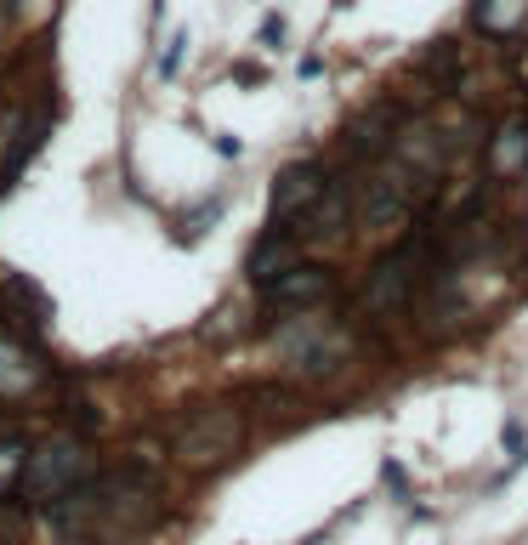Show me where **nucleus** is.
Segmentation results:
<instances>
[{"mask_svg": "<svg viewBox=\"0 0 528 545\" xmlns=\"http://www.w3.org/2000/svg\"><path fill=\"white\" fill-rule=\"evenodd\" d=\"M330 188V171L318 159H290L279 176H273V199H267V222L279 228H301V216L313 211Z\"/></svg>", "mask_w": 528, "mask_h": 545, "instance_id": "0eeeda50", "label": "nucleus"}, {"mask_svg": "<svg viewBox=\"0 0 528 545\" xmlns=\"http://www.w3.org/2000/svg\"><path fill=\"white\" fill-rule=\"evenodd\" d=\"M460 69V52H455V40H432L421 52V74H438V80H455Z\"/></svg>", "mask_w": 528, "mask_h": 545, "instance_id": "dca6fc26", "label": "nucleus"}, {"mask_svg": "<svg viewBox=\"0 0 528 545\" xmlns=\"http://www.w3.org/2000/svg\"><path fill=\"white\" fill-rule=\"evenodd\" d=\"M352 205H358V188H352L347 176H330V188H324V199H318L313 211L301 216V245H335L341 233H347V216Z\"/></svg>", "mask_w": 528, "mask_h": 545, "instance_id": "9d476101", "label": "nucleus"}, {"mask_svg": "<svg viewBox=\"0 0 528 545\" xmlns=\"http://www.w3.org/2000/svg\"><path fill=\"white\" fill-rule=\"evenodd\" d=\"M432 262H438V233H432V216H421V222L364 273V307H370L375 318H398L409 301L421 296L426 267Z\"/></svg>", "mask_w": 528, "mask_h": 545, "instance_id": "f03ea898", "label": "nucleus"}, {"mask_svg": "<svg viewBox=\"0 0 528 545\" xmlns=\"http://www.w3.org/2000/svg\"><path fill=\"white\" fill-rule=\"evenodd\" d=\"M301 233L296 228H279V222H267L262 233H256V245H250V256H245V279L262 290V284H273L279 273H290V267L301 262Z\"/></svg>", "mask_w": 528, "mask_h": 545, "instance_id": "1a4fd4ad", "label": "nucleus"}, {"mask_svg": "<svg viewBox=\"0 0 528 545\" xmlns=\"http://www.w3.org/2000/svg\"><path fill=\"white\" fill-rule=\"evenodd\" d=\"M46 381V358L18 335H0V398H29Z\"/></svg>", "mask_w": 528, "mask_h": 545, "instance_id": "9b49d317", "label": "nucleus"}, {"mask_svg": "<svg viewBox=\"0 0 528 545\" xmlns=\"http://www.w3.org/2000/svg\"><path fill=\"white\" fill-rule=\"evenodd\" d=\"M330 296H335V267H324V262H296L290 273H279L273 284H262V307L273 318L318 313Z\"/></svg>", "mask_w": 528, "mask_h": 545, "instance_id": "423d86ee", "label": "nucleus"}, {"mask_svg": "<svg viewBox=\"0 0 528 545\" xmlns=\"http://www.w3.org/2000/svg\"><path fill=\"white\" fill-rule=\"evenodd\" d=\"M222 211H228V199H205V205H199V211L176 216V228H182V239H199V233L211 228V222H222Z\"/></svg>", "mask_w": 528, "mask_h": 545, "instance_id": "f3484780", "label": "nucleus"}, {"mask_svg": "<svg viewBox=\"0 0 528 545\" xmlns=\"http://www.w3.org/2000/svg\"><path fill=\"white\" fill-rule=\"evenodd\" d=\"M23 460H29V426L0 421V472H12V466L23 472Z\"/></svg>", "mask_w": 528, "mask_h": 545, "instance_id": "2eb2a0df", "label": "nucleus"}, {"mask_svg": "<svg viewBox=\"0 0 528 545\" xmlns=\"http://www.w3.org/2000/svg\"><path fill=\"white\" fill-rule=\"evenodd\" d=\"M489 176L506 182V176H528V108L506 114L489 137Z\"/></svg>", "mask_w": 528, "mask_h": 545, "instance_id": "f8f14e48", "label": "nucleus"}, {"mask_svg": "<svg viewBox=\"0 0 528 545\" xmlns=\"http://www.w3.org/2000/svg\"><path fill=\"white\" fill-rule=\"evenodd\" d=\"M528 23V0H472V29L483 40H517Z\"/></svg>", "mask_w": 528, "mask_h": 545, "instance_id": "ddd939ff", "label": "nucleus"}, {"mask_svg": "<svg viewBox=\"0 0 528 545\" xmlns=\"http://www.w3.org/2000/svg\"><path fill=\"white\" fill-rule=\"evenodd\" d=\"M398 125H404V108L392 103V97H381L375 108H364L358 120L347 125V159H358V165H375V159L392 154V142H398Z\"/></svg>", "mask_w": 528, "mask_h": 545, "instance_id": "6e6552de", "label": "nucleus"}, {"mask_svg": "<svg viewBox=\"0 0 528 545\" xmlns=\"http://www.w3.org/2000/svg\"><path fill=\"white\" fill-rule=\"evenodd\" d=\"M279 352H284V364H290V375H301V381H330V375L347 370L352 330H341L330 318L301 313V318H290V330L279 335Z\"/></svg>", "mask_w": 528, "mask_h": 545, "instance_id": "20e7f679", "label": "nucleus"}, {"mask_svg": "<svg viewBox=\"0 0 528 545\" xmlns=\"http://www.w3.org/2000/svg\"><path fill=\"white\" fill-rule=\"evenodd\" d=\"M182 46H188V35L176 29V35H171V46H165V52H159V63H154V74H159V80H176V69H182Z\"/></svg>", "mask_w": 528, "mask_h": 545, "instance_id": "a211bd4d", "label": "nucleus"}, {"mask_svg": "<svg viewBox=\"0 0 528 545\" xmlns=\"http://www.w3.org/2000/svg\"><path fill=\"white\" fill-rule=\"evenodd\" d=\"M262 40H267V46H279V40H284V18H279V12L262 18Z\"/></svg>", "mask_w": 528, "mask_h": 545, "instance_id": "6ab92c4d", "label": "nucleus"}, {"mask_svg": "<svg viewBox=\"0 0 528 545\" xmlns=\"http://www.w3.org/2000/svg\"><path fill=\"white\" fill-rule=\"evenodd\" d=\"M159 517V483L148 466H120V472L97 477V534L103 545H125L148 534Z\"/></svg>", "mask_w": 528, "mask_h": 545, "instance_id": "7ed1b4c3", "label": "nucleus"}, {"mask_svg": "<svg viewBox=\"0 0 528 545\" xmlns=\"http://www.w3.org/2000/svg\"><path fill=\"white\" fill-rule=\"evenodd\" d=\"M239 443H245V421H239V409H228V404H199L194 415H182L171 449H176V460H182V466H211V460L239 455Z\"/></svg>", "mask_w": 528, "mask_h": 545, "instance_id": "39448f33", "label": "nucleus"}, {"mask_svg": "<svg viewBox=\"0 0 528 545\" xmlns=\"http://www.w3.org/2000/svg\"><path fill=\"white\" fill-rule=\"evenodd\" d=\"M97 477V449L86 432H52L29 449L18 472V500L29 511H52L57 500H69L74 489H86Z\"/></svg>", "mask_w": 528, "mask_h": 545, "instance_id": "f257e3e1", "label": "nucleus"}, {"mask_svg": "<svg viewBox=\"0 0 528 545\" xmlns=\"http://www.w3.org/2000/svg\"><path fill=\"white\" fill-rule=\"evenodd\" d=\"M23 534H29V506L0 489V545H23Z\"/></svg>", "mask_w": 528, "mask_h": 545, "instance_id": "4468645a", "label": "nucleus"}]
</instances>
